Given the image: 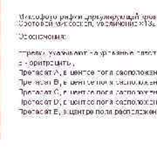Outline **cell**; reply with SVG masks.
<instances>
[{
    "mask_svg": "<svg viewBox=\"0 0 157 157\" xmlns=\"http://www.w3.org/2000/svg\"><path fill=\"white\" fill-rule=\"evenodd\" d=\"M0 6H1V2H0ZM0 15H1V6H0Z\"/></svg>",
    "mask_w": 157,
    "mask_h": 157,
    "instance_id": "obj_1",
    "label": "cell"
},
{
    "mask_svg": "<svg viewBox=\"0 0 157 157\" xmlns=\"http://www.w3.org/2000/svg\"><path fill=\"white\" fill-rule=\"evenodd\" d=\"M0 59H1V58H0ZM0 71H1V62H0Z\"/></svg>",
    "mask_w": 157,
    "mask_h": 157,
    "instance_id": "obj_2",
    "label": "cell"
},
{
    "mask_svg": "<svg viewBox=\"0 0 157 157\" xmlns=\"http://www.w3.org/2000/svg\"><path fill=\"white\" fill-rule=\"evenodd\" d=\"M0 126H1V123H0Z\"/></svg>",
    "mask_w": 157,
    "mask_h": 157,
    "instance_id": "obj_3",
    "label": "cell"
},
{
    "mask_svg": "<svg viewBox=\"0 0 157 157\" xmlns=\"http://www.w3.org/2000/svg\"><path fill=\"white\" fill-rule=\"evenodd\" d=\"M0 36H1V33H0Z\"/></svg>",
    "mask_w": 157,
    "mask_h": 157,
    "instance_id": "obj_4",
    "label": "cell"
}]
</instances>
